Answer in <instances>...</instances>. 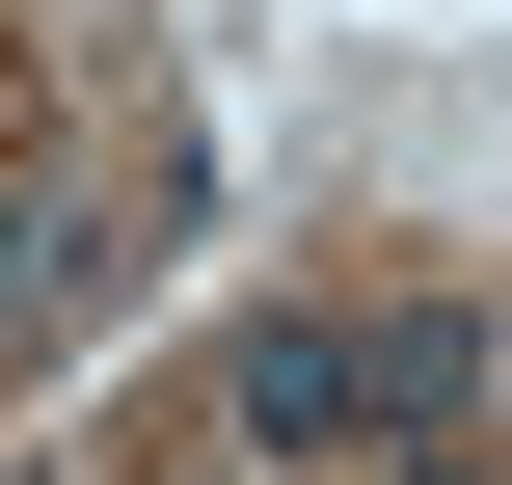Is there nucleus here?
<instances>
[{"instance_id":"20e7f679","label":"nucleus","mask_w":512,"mask_h":485,"mask_svg":"<svg viewBox=\"0 0 512 485\" xmlns=\"http://www.w3.org/2000/svg\"><path fill=\"white\" fill-rule=\"evenodd\" d=\"M405 485H486V432H405Z\"/></svg>"},{"instance_id":"39448f33","label":"nucleus","mask_w":512,"mask_h":485,"mask_svg":"<svg viewBox=\"0 0 512 485\" xmlns=\"http://www.w3.org/2000/svg\"><path fill=\"white\" fill-rule=\"evenodd\" d=\"M27 485H81V459H27Z\"/></svg>"},{"instance_id":"7ed1b4c3","label":"nucleus","mask_w":512,"mask_h":485,"mask_svg":"<svg viewBox=\"0 0 512 485\" xmlns=\"http://www.w3.org/2000/svg\"><path fill=\"white\" fill-rule=\"evenodd\" d=\"M81 297H108V216H81L54 162H27V243H0V324H27V351H81Z\"/></svg>"},{"instance_id":"f257e3e1","label":"nucleus","mask_w":512,"mask_h":485,"mask_svg":"<svg viewBox=\"0 0 512 485\" xmlns=\"http://www.w3.org/2000/svg\"><path fill=\"white\" fill-rule=\"evenodd\" d=\"M243 432H270V459H351V432H378V324H270V351H243Z\"/></svg>"},{"instance_id":"f03ea898","label":"nucleus","mask_w":512,"mask_h":485,"mask_svg":"<svg viewBox=\"0 0 512 485\" xmlns=\"http://www.w3.org/2000/svg\"><path fill=\"white\" fill-rule=\"evenodd\" d=\"M486 297H378V432H486Z\"/></svg>"}]
</instances>
